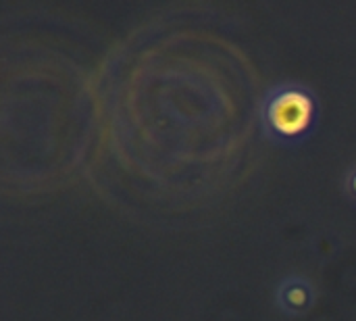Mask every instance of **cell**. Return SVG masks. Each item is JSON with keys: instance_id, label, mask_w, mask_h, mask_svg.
I'll list each match as a JSON object with an SVG mask.
<instances>
[{"instance_id": "6da1fadb", "label": "cell", "mask_w": 356, "mask_h": 321, "mask_svg": "<svg viewBox=\"0 0 356 321\" xmlns=\"http://www.w3.org/2000/svg\"><path fill=\"white\" fill-rule=\"evenodd\" d=\"M311 113H313L311 96L294 88L275 94L267 109L271 125L286 136H294L302 132L311 121Z\"/></svg>"}, {"instance_id": "7a4b0ae2", "label": "cell", "mask_w": 356, "mask_h": 321, "mask_svg": "<svg viewBox=\"0 0 356 321\" xmlns=\"http://www.w3.org/2000/svg\"><path fill=\"white\" fill-rule=\"evenodd\" d=\"M286 299L292 303V305H302L307 301V292L300 288V286H292L288 292H286Z\"/></svg>"}, {"instance_id": "3957f363", "label": "cell", "mask_w": 356, "mask_h": 321, "mask_svg": "<svg viewBox=\"0 0 356 321\" xmlns=\"http://www.w3.org/2000/svg\"><path fill=\"white\" fill-rule=\"evenodd\" d=\"M355 188H356V178H355Z\"/></svg>"}]
</instances>
